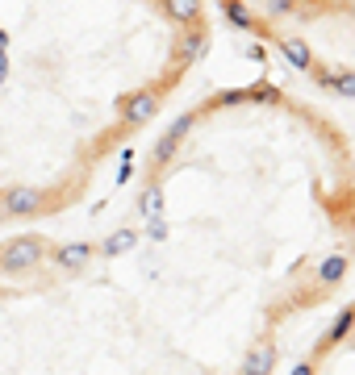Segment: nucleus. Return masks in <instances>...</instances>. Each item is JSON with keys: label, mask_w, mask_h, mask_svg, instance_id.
<instances>
[{"label": "nucleus", "mask_w": 355, "mask_h": 375, "mask_svg": "<svg viewBox=\"0 0 355 375\" xmlns=\"http://www.w3.org/2000/svg\"><path fill=\"white\" fill-rule=\"evenodd\" d=\"M192 125H196V113H184V117H176V121H172L168 138H172V142H180V138H184V134H188Z\"/></svg>", "instance_id": "2eb2a0df"}, {"label": "nucleus", "mask_w": 355, "mask_h": 375, "mask_svg": "<svg viewBox=\"0 0 355 375\" xmlns=\"http://www.w3.org/2000/svg\"><path fill=\"white\" fill-rule=\"evenodd\" d=\"M155 213H163V188L150 184V188L142 192V217H155Z\"/></svg>", "instance_id": "ddd939ff"}, {"label": "nucleus", "mask_w": 355, "mask_h": 375, "mask_svg": "<svg viewBox=\"0 0 355 375\" xmlns=\"http://www.w3.org/2000/svg\"><path fill=\"white\" fill-rule=\"evenodd\" d=\"M134 242H138L134 230H113V234L105 238V246H100V254H105V258H117V254H126Z\"/></svg>", "instance_id": "1a4fd4ad"}, {"label": "nucleus", "mask_w": 355, "mask_h": 375, "mask_svg": "<svg viewBox=\"0 0 355 375\" xmlns=\"http://www.w3.org/2000/svg\"><path fill=\"white\" fill-rule=\"evenodd\" d=\"M318 84L322 88H334L339 96H347V100H355V71H339V75H318Z\"/></svg>", "instance_id": "9b49d317"}, {"label": "nucleus", "mask_w": 355, "mask_h": 375, "mask_svg": "<svg viewBox=\"0 0 355 375\" xmlns=\"http://www.w3.org/2000/svg\"><path fill=\"white\" fill-rule=\"evenodd\" d=\"M163 9H168V17L180 21V25H196V21H201V0H163Z\"/></svg>", "instance_id": "0eeeda50"}, {"label": "nucleus", "mask_w": 355, "mask_h": 375, "mask_svg": "<svg viewBox=\"0 0 355 375\" xmlns=\"http://www.w3.org/2000/svg\"><path fill=\"white\" fill-rule=\"evenodd\" d=\"M351 326H355V304H351V309H343V313H339V317H334V326H330V330H326V334H322V342H318V346H322V350H326V346H334V342H343V338H347V330H351Z\"/></svg>", "instance_id": "6e6552de"}, {"label": "nucleus", "mask_w": 355, "mask_h": 375, "mask_svg": "<svg viewBox=\"0 0 355 375\" xmlns=\"http://www.w3.org/2000/svg\"><path fill=\"white\" fill-rule=\"evenodd\" d=\"M9 80V59H5V50H0V84Z\"/></svg>", "instance_id": "a211bd4d"}, {"label": "nucleus", "mask_w": 355, "mask_h": 375, "mask_svg": "<svg viewBox=\"0 0 355 375\" xmlns=\"http://www.w3.org/2000/svg\"><path fill=\"white\" fill-rule=\"evenodd\" d=\"M5 213H17V217H25V213H42V192L38 188H13V192H5Z\"/></svg>", "instance_id": "7ed1b4c3"}, {"label": "nucleus", "mask_w": 355, "mask_h": 375, "mask_svg": "<svg viewBox=\"0 0 355 375\" xmlns=\"http://www.w3.org/2000/svg\"><path fill=\"white\" fill-rule=\"evenodd\" d=\"M155 109H159V96H155V92H138V96H130V100H126L122 121L134 130V125H142V121L155 117Z\"/></svg>", "instance_id": "f03ea898"}, {"label": "nucleus", "mask_w": 355, "mask_h": 375, "mask_svg": "<svg viewBox=\"0 0 355 375\" xmlns=\"http://www.w3.org/2000/svg\"><path fill=\"white\" fill-rule=\"evenodd\" d=\"M146 234H150V238H155V242H163V238H168V226H163V217H159V213H155V217H150V226H146Z\"/></svg>", "instance_id": "f3484780"}, {"label": "nucleus", "mask_w": 355, "mask_h": 375, "mask_svg": "<svg viewBox=\"0 0 355 375\" xmlns=\"http://www.w3.org/2000/svg\"><path fill=\"white\" fill-rule=\"evenodd\" d=\"M226 21H234L238 29H260V21H251V17L242 13V5H230V0H226Z\"/></svg>", "instance_id": "4468645a"}, {"label": "nucleus", "mask_w": 355, "mask_h": 375, "mask_svg": "<svg viewBox=\"0 0 355 375\" xmlns=\"http://www.w3.org/2000/svg\"><path fill=\"white\" fill-rule=\"evenodd\" d=\"M280 50H284V59L297 71H314V55H310V46L301 42V38H280Z\"/></svg>", "instance_id": "39448f33"}, {"label": "nucleus", "mask_w": 355, "mask_h": 375, "mask_svg": "<svg viewBox=\"0 0 355 375\" xmlns=\"http://www.w3.org/2000/svg\"><path fill=\"white\" fill-rule=\"evenodd\" d=\"M343 276H347V254H330V258L318 263V284H322V288L343 284Z\"/></svg>", "instance_id": "423d86ee"}, {"label": "nucleus", "mask_w": 355, "mask_h": 375, "mask_svg": "<svg viewBox=\"0 0 355 375\" xmlns=\"http://www.w3.org/2000/svg\"><path fill=\"white\" fill-rule=\"evenodd\" d=\"M38 258H42V242L38 238H17V242H9L5 254H0V271L21 276V271H30V267H38Z\"/></svg>", "instance_id": "f257e3e1"}, {"label": "nucleus", "mask_w": 355, "mask_h": 375, "mask_svg": "<svg viewBox=\"0 0 355 375\" xmlns=\"http://www.w3.org/2000/svg\"><path fill=\"white\" fill-rule=\"evenodd\" d=\"M264 9H268L272 17H293V13H297V0H264Z\"/></svg>", "instance_id": "dca6fc26"}, {"label": "nucleus", "mask_w": 355, "mask_h": 375, "mask_svg": "<svg viewBox=\"0 0 355 375\" xmlns=\"http://www.w3.org/2000/svg\"><path fill=\"white\" fill-rule=\"evenodd\" d=\"M88 258H92V242H63L55 250V263L63 271H80V267H88Z\"/></svg>", "instance_id": "20e7f679"}, {"label": "nucleus", "mask_w": 355, "mask_h": 375, "mask_svg": "<svg viewBox=\"0 0 355 375\" xmlns=\"http://www.w3.org/2000/svg\"><path fill=\"white\" fill-rule=\"evenodd\" d=\"M351 17H355V9H351Z\"/></svg>", "instance_id": "aec40b11"}, {"label": "nucleus", "mask_w": 355, "mask_h": 375, "mask_svg": "<svg viewBox=\"0 0 355 375\" xmlns=\"http://www.w3.org/2000/svg\"><path fill=\"white\" fill-rule=\"evenodd\" d=\"M5 46H9V34H5V29H0V50H5Z\"/></svg>", "instance_id": "6ab92c4d"}, {"label": "nucleus", "mask_w": 355, "mask_h": 375, "mask_svg": "<svg viewBox=\"0 0 355 375\" xmlns=\"http://www.w3.org/2000/svg\"><path fill=\"white\" fill-rule=\"evenodd\" d=\"M272 367H276V350H272V346L251 350V359L242 363V371H251V375H255V371H272Z\"/></svg>", "instance_id": "f8f14e48"}, {"label": "nucleus", "mask_w": 355, "mask_h": 375, "mask_svg": "<svg viewBox=\"0 0 355 375\" xmlns=\"http://www.w3.org/2000/svg\"><path fill=\"white\" fill-rule=\"evenodd\" d=\"M205 55V29H196V34H184L180 38V67H188L192 59Z\"/></svg>", "instance_id": "9d476101"}]
</instances>
